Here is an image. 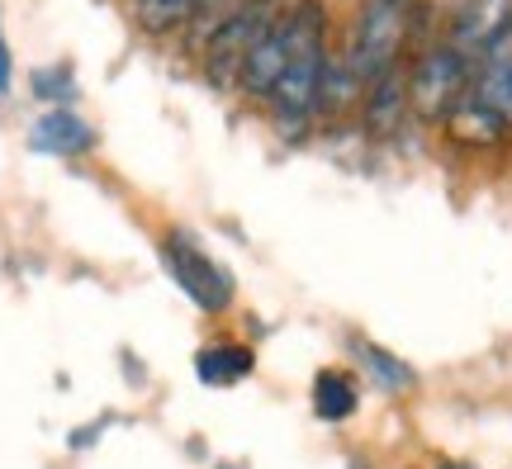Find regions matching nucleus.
I'll list each match as a JSON object with an SVG mask.
<instances>
[{"label": "nucleus", "instance_id": "f8f14e48", "mask_svg": "<svg viewBox=\"0 0 512 469\" xmlns=\"http://www.w3.org/2000/svg\"><path fill=\"white\" fill-rule=\"evenodd\" d=\"M356 403H361V389L347 370H323L313 379V413L323 422H347L356 413Z\"/></svg>", "mask_w": 512, "mask_h": 469}, {"label": "nucleus", "instance_id": "f3484780", "mask_svg": "<svg viewBox=\"0 0 512 469\" xmlns=\"http://www.w3.org/2000/svg\"><path fill=\"white\" fill-rule=\"evenodd\" d=\"M252 5H275V0H252Z\"/></svg>", "mask_w": 512, "mask_h": 469}, {"label": "nucleus", "instance_id": "39448f33", "mask_svg": "<svg viewBox=\"0 0 512 469\" xmlns=\"http://www.w3.org/2000/svg\"><path fill=\"white\" fill-rule=\"evenodd\" d=\"M271 15H275V5H252V0H242L238 10L219 15L214 34L204 43V76H209L214 91H233V86H238L242 62H247L256 34L266 29Z\"/></svg>", "mask_w": 512, "mask_h": 469}, {"label": "nucleus", "instance_id": "7ed1b4c3", "mask_svg": "<svg viewBox=\"0 0 512 469\" xmlns=\"http://www.w3.org/2000/svg\"><path fill=\"white\" fill-rule=\"evenodd\" d=\"M413 10H418V0H361V15H356L347 43V62L361 76V86L399 67L403 48H408V29H413Z\"/></svg>", "mask_w": 512, "mask_h": 469}, {"label": "nucleus", "instance_id": "9b49d317", "mask_svg": "<svg viewBox=\"0 0 512 469\" xmlns=\"http://www.w3.org/2000/svg\"><path fill=\"white\" fill-rule=\"evenodd\" d=\"M351 351H356V365L370 375V384L375 389H384V394H408L413 389V365H403L394 351H384V346L375 342H351Z\"/></svg>", "mask_w": 512, "mask_h": 469}, {"label": "nucleus", "instance_id": "0eeeda50", "mask_svg": "<svg viewBox=\"0 0 512 469\" xmlns=\"http://www.w3.org/2000/svg\"><path fill=\"white\" fill-rule=\"evenodd\" d=\"M294 34H299V15L290 10H275L271 19H266V29L256 34L252 53H247V62H242L238 72V91L247 95V100H271L275 81L285 76V67H290V53H294Z\"/></svg>", "mask_w": 512, "mask_h": 469}, {"label": "nucleus", "instance_id": "423d86ee", "mask_svg": "<svg viewBox=\"0 0 512 469\" xmlns=\"http://www.w3.org/2000/svg\"><path fill=\"white\" fill-rule=\"evenodd\" d=\"M162 266L176 280V289H181L190 304H200L204 313H223V308L233 304V275L223 271L209 252H200L185 233L162 237Z\"/></svg>", "mask_w": 512, "mask_h": 469}, {"label": "nucleus", "instance_id": "2eb2a0df", "mask_svg": "<svg viewBox=\"0 0 512 469\" xmlns=\"http://www.w3.org/2000/svg\"><path fill=\"white\" fill-rule=\"evenodd\" d=\"M10 91V48H5V34H0V95Z\"/></svg>", "mask_w": 512, "mask_h": 469}, {"label": "nucleus", "instance_id": "1a4fd4ad", "mask_svg": "<svg viewBox=\"0 0 512 469\" xmlns=\"http://www.w3.org/2000/svg\"><path fill=\"white\" fill-rule=\"evenodd\" d=\"M29 143H34L38 152H53V157H67V162H72V157H86V152H95V128L86 124L76 109L53 105L34 124Z\"/></svg>", "mask_w": 512, "mask_h": 469}, {"label": "nucleus", "instance_id": "20e7f679", "mask_svg": "<svg viewBox=\"0 0 512 469\" xmlns=\"http://www.w3.org/2000/svg\"><path fill=\"white\" fill-rule=\"evenodd\" d=\"M470 72H475V62L460 53L451 38L432 43L408 72V109H413V119L418 124H446V114L460 105V95L470 86Z\"/></svg>", "mask_w": 512, "mask_h": 469}, {"label": "nucleus", "instance_id": "f257e3e1", "mask_svg": "<svg viewBox=\"0 0 512 469\" xmlns=\"http://www.w3.org/2000/svg\"><path fill=\"white\" fill-rule=\"evenodd\" d=\"M299 15V34H294V53L285 76L275 81L271 100V124L280 138H309L313 119H318V100H323V72H328V19H323V5L318 0H299L294 5Z\"/></svg>", "mask_w": 512, "mask_h": 469}, {"label": "nucleus", "instance_id": "6e6552de", "mask_svg": "<svg viewBox=\"0 0 512 469\" xmlns=\"http://www.w3.org/2000/svg\"><path fill=\"white\" fill-rule=\"evenodd\" d=\"M408 119H413V109H408V76H403V67H394V72H384L380 81L366 86V95H361V124H366L370 138H394Z\"/></svg>", "mask_w": 512, "mask_h": 469}, {"label": "nucleus", "instance_id": "ddd939ff", "mask_svg": "<svg viewBox=\"0 0 512 469\" xmlns=\"http://www.w3.org/2000/svg\"><path fill=\"white\" fill-rule=\"evenodd\" d=\"M195 15H204V0H133V19L147 34H176Z\"/></svg>", "mask_w": 512, "mask_h": 469}, {"label": "nucleus", "instance_id": "9d476101", "mask_svg": "<svg viewBox=\"0 0 512 469\" xmlns=\"http://www.w3.org/2000/svg\"><path fill=\"white\" fill-rule=\"evenodd\" d=\"M256 356L242 342H209L195 356V375L209 384V389H223V384H238V379L252 375Z\"/></svg>", "mask_w": 512, "mask_h": 469}, {"label": "nucleus", "instance_id": "f03ea898", "mask_svg": "<svg viewBox=\"0 0 512 469\" xmlns=\"http://www.w3.org/2000/svg\"><path fill=\"white\" fill-rule=\"evenodd\" d=\"M446 133L460 147H498L512 138V53L494 48L475 62L460 105L446 114Z\"/></svg>", "mask_w": 512, "mask_h": 469}, {"label": "nucleus", "instance_id": "dca6fc26", "mask_svg": "<svg viewBox=\"0 0 512 469\" xmlns=\"http://www.w3.org/2000/svg\"><path fill=\"white\" fill-rule=\"evenodd\" d=\"M441 469H475V465H460V460H446V465Z\"/></svg>", "mask_w": 512, "mask_h": 469}, {"label": "nucleus", "instance_id": "4468645a", "mask_svg": "<svg viewBox=\"0 0 512 469\" xmlns=\"http://www.w3.org/2000/svg\"><path fill=\"white\" fill-rule=\"evenodd\" d=\"M34 91L43 95V100L67 105V100H72V72H67V67H43V72H34Z\"/></svg>", "mask_w": 512, "mask_h": 469}]
</instances>
